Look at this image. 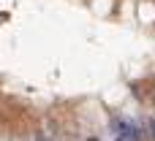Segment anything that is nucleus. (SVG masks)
Instances as JSON below:
<instances>
[{
	"instance_id": "obj_3",
	"label": "nucleus",
	"mask_w": 155,
	"mask_h": 141,
	"mask_svg": "<svg viewBox=\"0 0 155 141\" xmlns=\"http://www.w3.org/2000/svg\"><path fill=\"white\" fill-rule=\"evenodd\" d=\"M35 141H44V133H41V130L35 133Z\"/></svg>"
},
{
	"instance_id": "obj_4",
	"label": "nucleus",
	"mask_w": 155,
	"mask_h": 141,
	"mask_svg": "<svg viewBox=\"0 0 155 141\" xmlns=\"http://www.w3.org/2000/svg\"><path fill=\"white\" fill-rule=\"evenodd\" d=\"M87 141H98V139H87Z\"/></svg>"
},
{
	"instance_id": "obj_2",
	"label": "nucleus",
	"mask_w": 155,
	"mask_h": 141,
	"mask_svg": "<svg viewBox=\"0 0 155 141\" xmlns=\"http://www.w3.org/2000/svg\"><path fill=\"white\" fill-rule=\"evenodd\" d=\"M150 130H153V139H155V117L150 120Z\"/></svg>"
},
{
	"instance_id": "obj_1",
	"label": "nucleus",
	"mask_w": 155,
	"mask_h": 141,
	"mask_svg": "<svg viewBox=\"0 0 155 141\" xmlns=\"http://www.w3.org/2000/svg\"><path fill=\"white\" fill-rule=\"evenodd\" d=\"M120 128H123V139H125V141H139V130H136V125H128V122L123 125V122H120Z\"/></svg>"
}]
</instances>
